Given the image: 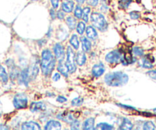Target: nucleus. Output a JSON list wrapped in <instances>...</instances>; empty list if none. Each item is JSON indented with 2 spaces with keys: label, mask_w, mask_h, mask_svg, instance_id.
Returning a JSON list of instances; mask_svg holds the SVG:
<instances>
[{
  "label": "nucleus",
  "mask_w": 156,
  "mask_h": 130,
  "mask_svg": "<svg viewBox=\"0 0 156 130\" xmlns=\"http://www.w3.org/2000/svg\"><path fill=\"white\" fill-rule=\"evenodd\" d=\"M106 1V0H102V2H105Z\"/></svg>",
  "instance_id": "43"
},
{
  "label": "nucleus",
  "mask_w": 156,
  "mask_h": 130,
  "mask_svg": "<svg viewBox=\"0 0 156 130\" xmlns=\"http://www.w3.org/2000/svg\"><path fill=\"white\" fill-rule=\"evenodd\" d=\"M66 22L70 30H73L76 26V20L73 16H68L66 19Z\"/></svg>",
  "instance_id": "22"
},
{
  "label": "nucleus",
  "mask_w": 156,
  "mask_h": 130,
  "mask_svg": "<svg viewBox=\"0 0 156 130\" xmlns=\"http://www.w3.org/2000/svg\"><path fill=\"white\" fill-rule=\"evenodd\" d=\"M76 60H75V54L73 50L68 46L67 48V60H66V65L70 73H74L76 70Z\"/></svg>",
  "instance_id": "4"
},
{
  "label": "nucleus",
  "mask_w": 156,
  "mask_h": 130,
  "mask_svg": "<svg viewBox=\"0 0 156 130\" xmlns=\"http://www.w3.org/2000/svg\"><path fill=\"white\" fill-rule=\"evenodd\" d=\"M83 99L80 98V97H76L75 99H73L71 102V105L73 107H80L83 104Z\"/></svg>",
  "instance_id": "30"
},
{
  "label": "nucleus",
  "mask_w": 156,
  "mask_h": 130,
  "mask_svg": "<svg viewBox=\"0 0 156 130\" xmlns=\"http://www.w3.org/2000/svg\"><path fill=\"white\" fill-rule=\"evenodd\" d=\"M148 76L151 77V79H154V80H156V71L155 70H153V71H149L147 73Z\"/></svg>",
  "instance_id": "37"
},
{
  "label": "nucleus",
  "mask_w": 156,
  "mask_h": 130,
  "mask_svg": "<svg viewBox=\"0 0 156 130\" xmlns=\"http://www.w3.org/2000/svg\"><path fill=\"white\" fill-rule=\"evenodd\" d=\"M64 1H66V0H64Z\"/></svg>",
  "instance_id": "45"
},
{
  "label": "nucleus",
  "mask_w": 156,
  "mask_h": 130,
  "mask_svg": "<svg viewBox=\"0 0 156 130\" xmlns=\"http://www.w3.org/2000/svg\"><path fill=\"white\" fill-rule=\"evenodd\" d=\"M94 123H95V120L94 118H89L83 123V128L85 130L96 129V128L94 127Z\"/></svg>",
  "instance_id": "17"
},
{
  "label": "nucleus",
  "mask_w": 156,
  "mask_h": 130,
  "mask_svg": "<svg viewBox=\"0 0 156 130\" xmlns=\"http://www.w3.org/2000/svg\"><path fill=\"white\" fill-rule=\"evenodd\" d=\"M75 60H76V64L79 66H83V64L86 63L87 56L84 52L83 51H78L76 54L75 55Z\"/></svg>",
  "instance_id": "14"
},
{
  "label": "nucleus",
  "mask_w": 156,
  "mask_h": 130,
  "mask_svg": "<svg viewBox=\"0 0 156 130\" xmlns=\"http://www.w3.org/2000/svg\"><path fill=\"white\" fill-rule=\"evenodd\" d=\"M133 124L130 122L129 119H124L122 120V124L120 125L119 129H123V130H130L133 129Z\"/></svg>",
  "instance_id": "20"
},
{
  "label": "nucleus",
  "mask_w": 156,
  "mask_h": 130,
  "mask_svg": "<svg viewBox=\"0 0 156 130\" xmlns=\"http://www.w3.org/2000/svg\"><path fill=\"white\" fill-rule=\"evenodd\" d=\"M133 52L136 56L141 57L144 54V51L142 47H138V46H136L133 48Z\"/></svg>",
  "instance_id": "31"
},
{
  "label": "nucleus",
  "mask_w": 156,
  "mask_h": 130,
  "mask_svg": "<svg viewBox=\"0 0 156 130\" xmlns=\"http://www.w3.org/2000/svg\"><path fill=\"white\" fill-rule=\"evenodd\" d=\"M60 79H61V74H60L59 73H55V74H54L53 77H52V80H53L54 81H58Z\"/></svg>",
  "instance_id": "40"
},
{
  "label": "nucleus",
  "mask_w": 156,
  "mask_h": 130,
  "mask_svg": "<svg viewBox=\"0 0 156 130\" xmlns=\"http://www.w3.org/2000/svg\"><path fill=\"white\" fill-rule=\"evenodd\" d=\"M105 71V68L104 65L103 64H95L92 69V74L94 75V77H99L101 75H103V74Z\"/></svg>",
  "instance_id": "13"
},
{
  "label": "nucleus",
  "mask_w": 156,
  "mask_h": 130,
  "mask_svg": "<svg viewBox=\"0 0 156 130\" xmlns=\"http://www.w3.org/2000/svg\"><path fill=\"white\" fill-rule=\"evenodd\" d=\"M70 44H71L72 47L74 49H78L79 48V38H78L77 35H73L70 38Z\"/></svg>",
  "instance_id": "23"
},
{
  "label": "nucleus",
  "mask_w": 156,
  "mask_h": 130,
  "mask_svg": "<svg viewBox=\"0 0 156 130\" xmlns=\"http://www.w3.org/2000/svg\"><path fill=\"white\" fill-rule=\"evenodd\" d=\"M58 71L65 77H68L69 71L68 69H67V65H66V63L64 62V60L59 61V64H58Z\"/></svg>",
  "instance_id": "15"
},
{
  "label": "nucleus",
  "mask_w": 156,
  "mask_h": 130,
  "mask_svg": "<svg viewBox=\"0 0 156 130\" xmlns=\"http://www.w3.org/2000/svg\"><path fill=\"white\" fill-rule=\"evenodd\" d=\"M70 125H71V129H79V126H80V122L76 119H74L73 121H72L70 122Z\"/></svg>",
  "instance_id": "32"
},
{
  "label": "nucleus",
  "mask_w": 156,
  "mask_h": 130,
  "mask_svg": "<svg viewBox=\"0 0 156 130\" xmlns=\"http://www.w3.org/2000/svg\"><path fill=\"white\" fill-rule=\"evenodd\" d=\"M82 16H83V9L80 5H76L74 9V16L76 19H80L82 18Z\"/></svg>",
  "instance_id": "28"
},
{
  "label": "nucleus",
  "mask_w": 156,
  "mask_h": 130,
  "mask_svg": "<svg viewBox=\"0 0 156 130\" xmlns=\"http://www.w3.org/2000/svg\"><path fill=\"white\" fill-rule=\"evenodd\" d=\"M90 20L93 25L101 31H106L107 28V22L105 17L101 13L97 12H93L90 16Z\"/></svg>",
  "instance_id": "3"
},
{
  "label": "nucleus",
  "mask_w": 156,
  "mask_h": 130,
  "mask_svg": "<svg viewBox=\"0 0 156 130\" xmlns=\"http://www.w3.org/2000/svg\"><path fill=\"white\" fill-rule=\"evenodd\" d=\"M97 128L103 130H110L113 129V126L112 125H110V124L106 123V122H101V123L97 124Z\"/></svg>",
  "instance_id": "26"
},
{
  "label": "nucleus",
  "mask_w": 156,
  "mask_h": 130,
  "mask_svg": "<svg viewBox=\"0 0 156 130\" xmlns=\"http://www.w3.org/2000/svg\"><path fill=\"white\" fill-rule=\"evenodd\" d=\"M50 14H51V19H55V18H56L57 14H56V13H55V9H51L50 10Z\"/></svg>",
  "instance_id": "41"
},
{
  "label": "nucleus",
  "mask_w": 156,
  "mask_h": 130,
  "mask_svg": "<svg viewBox=\"0 0 156 130\" xmlns=\"http://www.w3.org/2000/svg\"><path fill=\"white\" fill-rule=\"evenodd\" d=\"M0 129H9V127L6 126L5 125H2L0 124Z\"/></svg>",
  "instance_id": "42"
},
{
  "label": "nucleus",
  "mask_w": 156,
  "mask_h": 130,
  "mask_svg": "<svg viewBox=\"0 0 156 130\" xmlns=\"http://www.w3.org/2000/svg\"><path fill=\"white\" fill-rule=\"evenodd\" d=\"M51 3L53 9H58V6H59L60 0H51Z\"/></svg>",
  "instance_id": "36"
},
{
  "label": "nucleus",
  "mask_w": 156,
  "mask_h": 130,
  "mask_svg": "<svg viewBox=\"0 0 156 130\" xmlns=\"http://www.w3.org/2000/svg\"><path fill=\"white\" fill-rule=\"evenodd\" d=\"M154 61V58L151 55L148 54L145 58H142L140 61V65L144 68L151 69L153 68V62Z\"/></svg>",
  "instance_id": "8"
},
{
  "label": "nucleus",
  "mask_w": 156,
  "mask_h": 130,
  "mask_svg": "<svg viewBox=\"0 0 156 130\" xmlns=\"http://www.w3.org/2000/svg\"><path fill=\"white\" fill-rule=\"evenodd\" d=\"M22 129L24 130H40L41 127L38 123L33 121L30 122H25L22 125Z\"/></svg>",
  "instance_id": "12"
},
{
  "label": "nucleus",
  "mask_w": 156,
  "mask_h": 130,
  "mask_svg": "<svg viewBox=\"0 0 156 130\" xmlns=\"http://www.w3.org/2000/svg\"><path fill=\"white\" fill-rule=\"evenodd\" d=\"M86 2L89 5H90V6L95 7L99 4L100 0H86Z\"/></svg>",
  "instance_id": "33"
},
{
  "label": "nucleus",
  "mask_w": 156,
  "mask_h": 130,
  "mask_svg": "<svg viewBox=\"0 0 156 130\" xmlns=\"http://www.w3.org/2000/svg\"><path fill=\"white\" fill-rule=\"evenodd\" d=\"M85 29H86V25H85L84 22H80L76 25V31L79 35H83Z\"/></svg>",
  "instance_id": "27"
},
{
  "label": "nucleus",
  "mask_w": 156,
  "mask_h": 130,
  "mask_svg": "<svg viewBox=\"0 0 156 130\" xmlns=\"http://www.w3.org/2000/svg\"><path fill=\"white\" fill-rule=\"evenodd\" d=\"M129 77L125 73L121 71L110 73L105 76V82L111 86H120L127 83Z\"/></svg>",
  "instance_id": "2"
},
{
  "label": "nucleus",
  "mask_w": 156,
  "mask_h": 130,
  "mask_svg": "<svg viewBox=\"0 0 156 130\" xmlns=\"http://www.w3.org/2000/svg\"><path fill=\"white\" fill-rule=\"evenodd\" d=\"M57 17H58V19H60V20H62V19H64V17H65L64 12V11H58V12H57Z\"/></svg>",
  "instance_id": "38"
},
{
  "label": "nucleus",
  "mask_w": 156,
  "mask_h": 130,
  "mask_svg": "<svg viewBox=\"0 0 156 130\" xmlns=\"http://www.w3.org/2000/svg\"><path fill=\"white\" fill-rule=\"evenodd\" d=\"M19 83H20L21 84H23L26 86H28L30 79H31L30 78L29 68L24 69L23 71L19 74Z\"/></svg>",
  "instance_id": "7"
},
{
  "label": "nucleus",
  "mask_w": 156,
  "mask_h": 130,
  "mask_svg": "<svg viewBox=\"0 0 156 130\" xmlns=\"http://www.w3.org/2000/svg\"><path fill=\"white\" fill-rule=\"evenodd\" d=\"M129 16L132 19H139V17H140V14H139V12L136 11L131 12L129 13Z\"/></svg>",
  "instance_id": "34"
},
{
  "label": "nucleus",
  "mask_w": 156,
  "mask_h": 130,
  "mask_svg": "<svg viewBox=\"0 0 156 130\" xmlns=\"http://www.w3.org/2000/svg\"><path fill=\"white\" fill-rule=\"evenodd\" d=\"M143 129L145 130H154L155 129V125L151 121H147L144 123Z\"/></svg>",
  "instance_id": "29"
},
{
  "label": "nucleus",
  "mask_w": 156,
  "mask_h": 130,
  "mask_svg": "<svg viewBox=\"0 0 156 130\" xmlns=\"http://www.w3.org/2000/svg\"><path fill=\"white\" fill-rule=\"evenodd\" d=\"M8 74H7L5 68L2 65H0V81L3 83H6L8 82Z\"/></svg>",
  "instance_id": "21"
},
{
  "label": "nucleus",
  "mask_w": 156,
  "mask_h": 130,
  "mask_svg": "<svg viewBox=\"0 0 156 130\" xmlns=\"http://www.w3.org/2000/svg\"><path fill=\"white\" fill-rule=\"evenodd\" d=\"M154 112H155V113H156V109H154Z\"/></svg>",
  "instance_id": "44"
},
{
  "label": "nucleus",
  "mask_w": 156,
  "mask_h": 130,
  "mask_svg": "<svg viewBox=\"0 0 156 130\" xmlns=\"http://www.w3.org/2000/svg\"><path fill=\"white\" fill-rule=\"evenodd\" d=\"M81 44H82V49L84 52H88L91 48V42L86 38V37H83L81 38Z\"/></svg>",
  "instance_id": "19"
},
{
  "label": "nucleus",
  "mask_w": 156,
  "mask_h": 130,
  "mask_svg": "<svg viewBox=\"0 0 156 130\" xmlns=\"http://www.w3.org/2000/svg\"><path fill=\"white\" fill-rule=\"evenodd\" d=\"M67 98L64 97H63V96H58V98H57V101L59 103H61V104H63V103H65L66 101H67Z\"/></svg>",
  "instance_id": "39"
},
{
  "label": "nucleus",
  "mask_w": 156,
  "mask_h": 130,
  "mask_svg": "<svg viewBox=\"0 0 156 130\" xmlns=\"http://www.w3.org/2000/svg\"><path fill=\"white\" fill-rule=\"evenodd\" d=\"M86 32H87V35L88 38L90 39L94 40L97 38V31L95 30V28L92 26H88L87 28L86 29Z\"/></svg>",
  "instance_id": "18"
},
{
  "label": "nucleus",
  "mask_w": 156,
  "mask_h": 130,
  "mask_svg": "<svg viewBox=\"0 0 156 130\" xmlns=\"http://www.w3.org/2000/svg\"><path fill=\"white\" fill-rule=\"evenodd\" d=\"M122 53L119 50H115L110 51L106 55V61L111 64H116L119 62H121Z\"/></svg>",
  "instance_id": "5"
},
{
  "label": "nucleus",
  "mask_w": 156,
  "mask_h": 130,
  "mask_svg": "<svg viewBox=\"0 0 156 130\" xmlns=\"http://www.w3.org/2000/svg\"><path fill=\"white\" fill-rule=\"evenodd\" d=\"M45 129H61V122L56 120H50L47 122L45 127Z\"/></svg>",
  "instance_id": "16"
},
{
  "label": "nucleus",
  "mask_w": 156,
  "mask_h": 130,
  "mask_svg": "<svg viewBox=\"0 0 156 130\" xmlns=\"http://www.w3.org/2000/svg\"><path fill=\"white\" fill-rule=\"evenodd\" d=\"M117 106H119V107L121 108L126 109V110H133V111H136V109L133 107H130V106H126V105H123V104H117Z\"/></svg>",
  "instance_id": "35"
},
{
  "label": "nucleus",
  "mask_w": 156,
  "mask_h": 130,
  "mask_svg": "<svg viewBox=\"0 0 156 130\" xmlns=\"http://www.w3.org/2000/svg\"><path fill=\"white\" fill-rule=\"evenodd\" d=\"M74 8V2L73 0H66L61 4V9L66 13H70Z\"/></svg>",
  "instance_id": "11"
},
{
  "label": "nucleus",
  "mask_w": 156,
  "mask_h": 130,
  "mask_svg": "<svg viewBox=\"0 0 156 130\" xmlns=\"http://www.w3.org/2000/svg\"><path fill=\"white\" fill-rule=\"evenodd\" d=\"M13 104L16 109H25L28 105V99L25 94L18 93L15 96Z\"/></svg>",
  "instance_id": "6"
},
{
  "label": "nucleus",
  "mask_w": 156,
  "mask_h": 130,
  "mask_svg": "<svg viewBox=\"0 0 156 130\" xmlns=\"http://www.w3.org/2000/svg\"><path fill=\"white\" fill-rule=\"evenodd\" d=\"M91 9L90 7L86 6L83 9V16H82V19H83V22H87L89 21V16L90 14Z\"/></svg>",
  "instance_id": "24"
},
{
  "label": "nucleus",
  "mask_w": 156,
  "mask_h": 130,
  "mask_svg": "<svg viewBox=\"0 0 156 130\" xmlns=\"http://www.w3.org/2000/svg\"><path fill=\"white\" fill-rule=\"evenodd\" d=\"M54 51H55V54L57 59H58L59 61L64 60L65 54H64V50L62 44L60 43H57L54 47Z\"/></svg>",
  "instance_id": "9"
},
{
  "label": "nucleus",
  "mask_w": 156,
  "mask_h": 130,
  "mask_svg": "<svg viewBox=\"0 0 156 130\" xmlns=\"http://www.w3.org/2000/svg\"><path fill=\"white\" fill-rule=\"evenodd\" d=\"M55 58L52 54L51 51L48 49H45L41 54V71L45 76L50 75L54 71L55 67Z\"/></svg>",
  "instance_id": "1"
},
{
  "label": "nucleus",
  "mask_w": 156,
  "mask_h": 130,
  "mask_svg": "<svg viewBox=\"0 0 156 130\" xmlns=\"http://www.w3.org/2000/svg\"><path fill=\"white\" fill-rule=\"evenodd\" d=\"M133 0H119V7L122 9H126L129 7L130 4L133 2Z\"/></svg>",
  "instance_id": "25"
},
{
  "label": "nucleus",
  "mask_w": 156,
  "mask_h": 130,
  "mask_svg": "<svg viewBox=\"0 0 156 130\" xmlns=\"http://www.w3.org/2000/svg\"><path fill=\"white\" fill-rule=\"evenodd\" d=\"M46 110L45 104L43 102H34L30 106V110L32 113H38Z\"/></svg>",
  "instance_id": "10"
}]
</instances>
